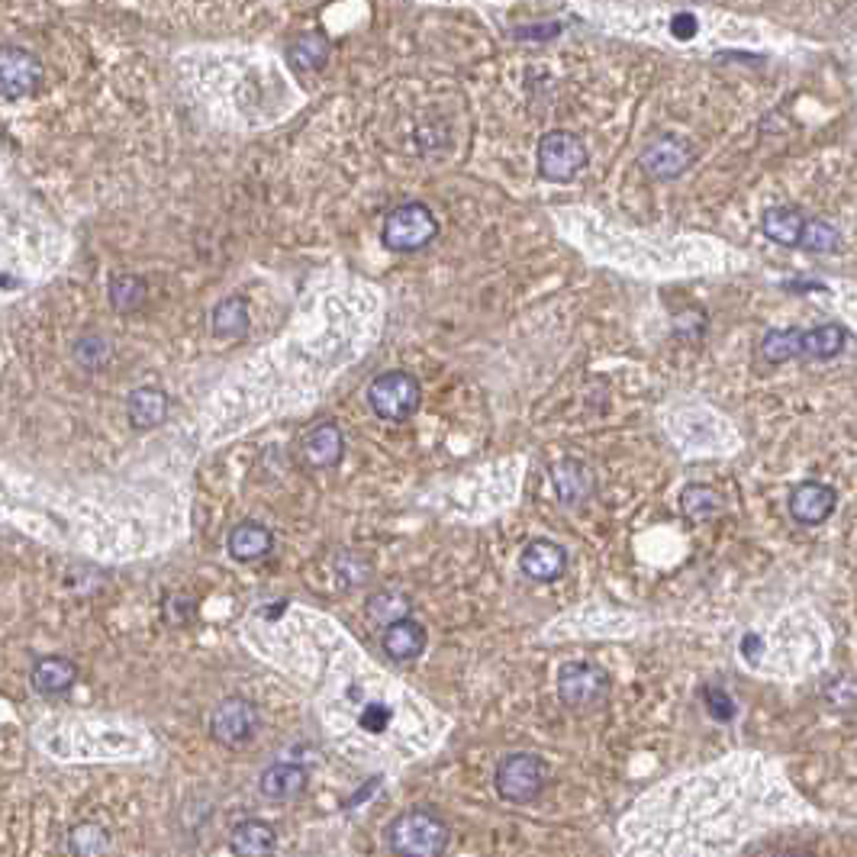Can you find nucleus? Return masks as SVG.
<instances>
[{"mask_svg":"<svg viewBox=\"0 0 857 857\" xmlns=\"http://www.w3.org/2000/svg\"><path fill=\"white\" fill-rule=\"evenodd\" d=\"M387 848L401 857H439L449 848V825L436 809H406L387 825Z\"/></svg>","mask_w":857,"mask_h":857,"instance_id":"f257e3e1","label":"nucleus"},{"mask_svg":"<svg viewBox=\"0 0 857 857\" xmlns=\"http://www.w3.org/2000/svg\"><path fill=\"white\" fill-rule=\"evenodd\" d=\"M368 403L378 419L406 422L422 403V387L409 371H384L368 384Z\"/></svg>","mask_w":857,"mask_h":857,"instance_id":"f03ea898","label":"nucleus"},{"mask_svg":"<svg viewBox=\"0 0 857 857\" xmlns=\"http://www.w3.org/2000/svg\"><path fill=\"white\" fill-rule=\"evenodd\" d=\"M439 235L436 213L426 204H401L384 217L381 239L391 252H419Z\"/></svg>","mask_w":857,"mask_h":857,"instance_id":"7ed1b4c3","label":"nucleus"},{"mask_svg":"<svg viewBox=\"0 0 857 857\" xmlns=\"http://www.w3.org/2000/svg\"><path fill=\"white\" fill-rule=\"evenodd\" d=\"M494 787H497L500 800L516 802V806L532 802L545 787V764H542V757L529 754V751L503 757L497 774H494Z\"/></svg>","mask_w":857,"mask_h":857,"instance_id":"20e7f679","label":"nucleus"},{"mask_svg":"<svg viewBox=\"0 0 857 857\" xmlns=\"http://www.w3.org/2000/svg\"><path fill=\"white\" fill-rule=\"evenodd\" d=\"M587 165V146L574 136V132H565V129H555L548 136H542L538 142V174L545 181H571L577 174L583 172Z\"/></svg>","mask_w":857,"mask_h":857,"instance_id":"39448f33","label":"nucleus"},{"mask_svg":"<svg viewBox=\"0 0 857 857\" xmlns=\"http://www.w3.org/2000/svg\"><path fill=\"white\" fill-rule=\"evenodd\" d=\"M558 693H561L565 706H571V709L600 706L610 696V674L597 664L571 661L558 671Z\"/></svg>","mask_w":857,"mask_h":857,"instance_id":"423d86ee","label":"nucleus"},{"mask_svg":"<svg viewBox=\"0 0 857 857\" xmlns=\"http://www.w3.org/2000/svg\"><path fill=\"white\" fill-rule=\"evenodd\" d=\"M210 732L213 739L227 748H242L258 736V709L255 703L242 699V696H229L223 699L213 716H210Z\"/></svg>","mask_w":857,"mask_h":857,"instance_id":"0eeeda50","label":"nucleus"},{"mask_svg":"<svg viewBox=\"0 0 857 857\" xmlns=\"http://www.w3.org/2000/svg\"><path fill=\"white\" fill-rule=\"evenodd\" d=\"M43 78V65L39 58L26 49H3L0 56V91L3 101H23L36 91Z\"/></svg>","mask_w":857,"mask_h":857,"instance_id":"6e6552de","label":"nucleus"},{"mask_svg":"<svg viewBox=\"0 0 857 857\" xmlns=\"http://www.w3.org/2000/svg\"><path fill=\"white\" fill-rule=\"evenodd\" d=\"M690 162H693V149L678 136H661L641 152V169L658 181L681 177L690 169Z\"/></svg>","mask_w":857,"mask_h":857,"instance_id":"1a4fd4ad","label":"nucleus"},{"mask_svg":"<svg viewBox=\"0 0 857 857\" xmlns=\"http://www.w3.org/2000/svg\"><path fill=\"white\" fill-rule=\"evenodd\" d=\"M519 568L525 577L532 580H542V583H552L558 577H565V568H568V552L552 542V538H535L522 548L519 555Z\"/></svg>","mask_w":857,"mask_h":857,"instance_id":"9d476101","label":"nucleus"},{"mask_svg":"<svg viewBox=\"0 0 857 857\" xmlns=\"http://www.w3.org/2000/svg\"><path fill=\"white\" fill-rule=\"evenodd\" d=\"M835 503H838V494L829 484L806 480L790 494V516L800 525H822L829 516L835 513Z\"/></svg>","mask_w":857,"mask_h":857,"instance_id":"9b49d317","label":"nucleus"},{"mask_svg":"<svg viewBox=\"0 0 857 857\" xmlns=\"http://www.w3.org/2000/svg\"><path fill=\"white\" fill-rule=\"evenodd\" d=\"M426 641H429V638H426L422 623H416V619H409V616L387 623V626H384V635H381L384 655H387L391 661H397V664L416 661V658L426 651Z\"/></svg>","mask_w":857,"mask_h":857,"instance_id":"f8f14e48","label":"nucleus"},{"mask_svg":"<svg viewBox=\"0 0 857 857\" xmlns=\"http://www.w3.org/2000/svg\"><path fill=\"white\" fill-rule=\"evenodd\" d=\"M345 455V436L336 422H320L303 436V461L316 471L336 467Z\"/></svg>","mask_w":857,"mask_h":857,"instance_id":"ddd939ff","label":"nucleus"},{"mask_svg":"<svg viewBox=\"0 0 857 857\" xmlns=\"http://www.w3.org/2000/svg\"><path fill=\"white\" fill-rule=\"evenodd\" d=\"M552 477H555V490L561 497V503L568 507H583L593 490H597V480H593V471L577 461V458H565L552 467Z\"/></svg>","mask_w":857,"mask_h":857,"instance_id":"4468645a","label":"nucleus"},{"mask_svg":"<svg viewBox=\"0 0 857 857\" xmlns=\"http://www.w3.org/2000/svg\"><path fill=\"white\" fill-rule=\"evenodd\" d=\"M258 790H262V797H268V800L275 802L297 800V797L306 790V771H303L300 764L278 761V764H271V767L262 771Z\"/></svg>","mask_w":857,"mask_h":857,"instance_id":"2eb2a0df","label":"nucleus"},{"mask_svg":"<svg viewBox=\"0 0 857 857\" xmlns=\"http://www.w3.org/2000/svg\"><path fill=\"white\" fill-rule=\"evenodd\" d=\"M78 681V668H74V661H68V658H43V661H36L33 664V671H30V684L33 690L39 693V696H46V699H53V696H65L71 686Z\"/></svg>","mask_w":857,"mask_h":857,"instance_id":"dca6fc26","label":"nucleus"},{"mask_svg":"<svg viewBox=\"0 0 857 857\" xmlns=\"http://www.w3.org/2000/svg\"><path fill=\"white\" fill-rule=\"evenodd\" d=\"M271 545H275V535L262 522H239V525H232L227 538L229 555L235 561H258L271 552Z\"/></svg>","mask_w":857,"mask_h":857,"instance_id":"f3484780","label":"nucleus"},{"mask_svg":"<svg viewBox=\"0 0 857 857\" xmlns=\"http://www.w3.org/2000/svg\"><path fill=\"white\" fill-rule=\"evenodd\" d=\"M126 416L132 429H155L169 416V394L159 387H136L126 401Z\"/></svg>","mask_w":857,"mask_h":857,"instance_id":"a211bd4d","label":"nucleus"},{"mask_svg":"<svg viewBox=\"0 0 857 857\" xmlns=\"http://www.w3.org/2000/svg\"><path fill=\"white\" fill-rule=\"evenodd\" d=\"M229 848H232L235 855L245 857L271 855V852L278 848V835H275V829H271L268 822H262V819H245V822H239V825L232 829Z\"/></svg>","mask_w":857,"mask_h":857,"instance_id":"6ab92c4d","label":"nucleus"},{"mask_svg":"<svg viewBox=\"0 0 857 857\" xmlns=\"http://www.w3.org/2000/svg\"><path fill=\"white\" fill-rule=\"evenodd\" d=\"M248 320L252 316H248V300L245 297H227L210 313L213 336L217 339H229V343H235V339H242L248 333Z\"/></svg>","mask_w":857,"mask_h":857,"instance_id":"aec40b11","label":"nucleus"},{"mask_svg":"<svg viewBox=\"0 0 857 857\" xmlns=\"http://www.w3.org/2000/svg\"><path fill=\"white\" fill-rule=\"evenodd\" d=\"M761 229L771 242L777 245H787V248H800L802 242V229H806V217L794 207H774L764 213L761 220Z\"/></svg>","mask_w":857,"mask_h":857,"instance_id":"412c9836","label":"nucleus"},{"mask_svg":"<svg viewBox=\"0 0 857 857\" xmlns=\"http://www.w3.org/2000/svg\"><path fill=\"white\" fill-rule=\"evenodd\" d=\"M845 343H848V333L838 323L806 329L800 336V358H835L845 348Z\"/></svg>","mask_w":857,"mask_h":857,"instance_id":"4be33fe9","label":"nucleus"},{"mask_svg":"<svg viewBox=\"0 0 857 857\" xmlns=\"http://www.w3.org/2000/svg\"><path fill=\"white\" fill-rule=\"evenodd\" d=\"M681 510L693 522H706L722 510V494L709 484H693L681 494Z\"/></svg>","mask_w":857,"mask_h":857,"instance_id":"5701e85b","label":"nucleus"},{"mask_svg":"<svg viewBox=\"0 0 857 857\" xmlns=\"http://www.w3.org/2000/svg\"><path fill=\"white\" fill-rule=\"evenodd\" d=\"M149 297V287L139 275H116L111 281V303L116 313H136Z\"/></svg>","mask_w":857,"mask_h":857,"instance_id":"b1692460","label":"nucleus"},{"mask_svg":"<svg viewBox=\"0 0 857 857\" xmlns=\"http://www.w3.org/2000/svg\"><path fill=\"white\" fill-rule=\"evenodd\" d=\"M111 848V838L107 832L97 825V822H81L68 832V852L78 857H94L104 855Z\"/></svg>","mask_w":857,"mask_h":857,"instance_id":"393cba45","label":"nucleus"},{"mask_svg":"<svg viewBox=\"0 0 857 857\" xmlns=\"http://www.w3.org/2000/svg\"><path fill=\"white\" fill-rule=\"evenodd\" d=\"M800 336L802 329H777V333H767L764 343H761V351L771 364H784V361H794L800 358Z\"/></svg>","mask_w":857,"mask_h":857,"instance_id":"a878e982","label":"nucleus"},{"mask_svg":"<svg viewBox=\"0 0 857 857\" xmlns=\"http://www.w3.org/2000/svg\"><path fill=\"white\" fill-rule=\"evenodd\" d=\"M290 65L297 68V71H316V68H323L326 65V43L320 39V36H300L293 46H290Z\"/></svg>","mask_w":857,"mask_h":857,"instance_id":"bb28decb","label":"nucleus"},{"mask_svg":"<svg viewBox=\"0 0 857 857\" xmlns=\"http://www.w3.org/2000/svg\"><path fill=\"white\" fill-rule=\"evenodd\" d=\"M842 245V232L825 220H806L800 248L806 252H835Z\"/></svg>","mask_w":857,"mask_h":857,"instance_id":"cd10ccee","label":"nucleus"},{"mask_svg":"<svg viewBox=\"0 0 857 857\" xmlns=\"http://www.w3.org/2000/svg\"><path fill=\"white\" fill-rule=\"evenodd\" d=\"M368 616L374 619V623H394V619H403V616H409V600L403 597V593H378V597H371V603H368Z\"/></svg>","mask_w":857,"mask_h":857,"instance_id":"c85d7f7f","label":"nucleus"},{"mask_svg":"<svg viewBox=\"0 0 857 857\" xmlns=\"http://www.w3.org/2000/svg\"><path fill=\"white\" fill-rule=\"evenodd\" d=\"M391 719H394L391 706H384V703H364L361 713H358V729L368 732V736H384V732L391 729Z\"/></svg>","mask_w":857,"mask_h":857,"instance_id":"c756f323","label":"nucleus"},{"mask_svg":"<svg viewBox=\"0 0 857 857\" xmlns=\"http://www.w3.org/2000/svg\"><path fill=\"white\" fill-rule=\"evenodd\" d=\"M74 361L84 368H101L111 361V345L104 343L101 336H84L74 343Z\"/></svg>","mask_w":857,"mask_h":857,"instance_id":"7c9ffc66","label":"nucleus"},{"mask_svg":"<svg viewBox=\"0 0 857 857\" xmlns=\"http://www.w3.org/2000/svg\"><path fill=\"white\" fill-rule=\"evenodd\" d=\"M703 699H706V709H709V716H713L716 722H732L736 713H739V709H736V699H732L722 686H703Z\"/></svg>","mask_w":857,"mask_h":857,"instance_id":"2f4dec72","label":"nucleus"},{"mask_svg":"<svg viewBox=\"0 0 857 857\" xmlns=\"http://www.w3.org/2000/svg\"><path fill=\"white\" fill-rule=\"evenodd\" d=\"M829 699H835L838 706H852L857 699V684H852L848 678L835 681V684L829 686Z\"/></svg>","mask_w":857,"mask_h":857,"instance_id":"473e14b6","label":"nucleus"},{"mask_svg":"<svg viewBox=\"0 0 857 857\" xmlns=\"http://www.w3.org/2000/svg\"><path fill=\"white\" fill-rule=\"evenodd\" d=\"M696 33V20L690 16V13H681V16H674V36H681V39H690Z\"/></svg>","mask_w":857,"mask_h":857,"instance_id":"72a5a7b5","label":"nucleus"}]
</instances>
